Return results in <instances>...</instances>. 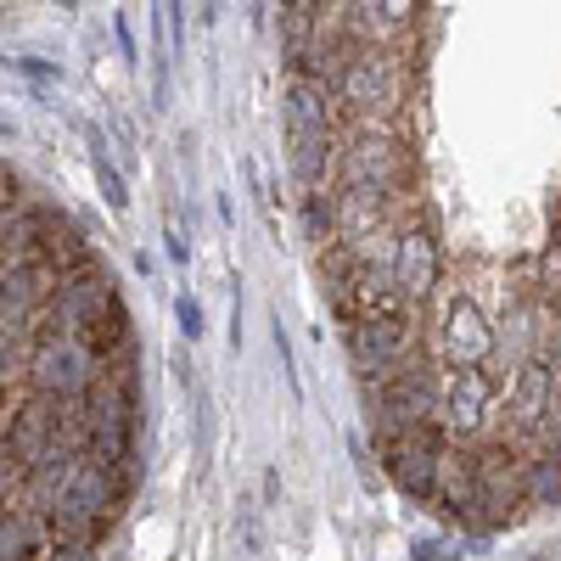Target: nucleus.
Wrapping results in <instances>:
<instances>
[{
    "label": "nucleus",
    "mask_w": 561,
    "mask_h": 561,
    "mask_svg": "<svg viewBox=\"0 0 561 561\" xmlns=\"http://www.w3.org/2000/svg\"><path fill=\"white\" fill-rule=\"evenodd\" d=\"M523 472L528 466H517V449L511 444H478L460 466V494L449 511L466 523H483V528L505 523L511 505L523 500Z\"/></svg>",
    "instance_id": "nucleus-1"
},
{
    "label": "nucleus",
    "mask_w": 561,
    "mask_h": 561,
    "mask_svg": "<svg viewBox=\"0 0 561 561\" xmlns=\"http://www.w3.org/2000/svg\"><path fill=\"white\" fill-rule=\"evenodd\" d=\"M107 377V359L96 348H84L79 337L57 332V337H39L34 359H28V388L34 399H51V404H79L90 388Z\"/></svg>",
    "instance_id": "nucleus-2"
},
{
    "label": "nucleus",
    "mask_w": 561,
    "mask_h": 561,
    "mask_svg": "<svg viewBox=\"0 0 561 561\" xmlns=\"http://www.w3.org/2000/svg\"><path fill=\"white\" fill-rule=\"evenodd\" d=\"M410 314H348V354L354 365L365 370V377L388 382L393 370L410 365Z\"/></svg>",
    "instance_id": "nucleus-3"
},
{
    "label": "nucleus",
    "mask_w": 561,
    "mask_h": 561,
    "mask_svg": "<svg viewBox=\"0 0 561 561\" xmlns=\"http://www.w3.org/2000/svg\"><path fill=\"white\" fill-rule=\"evenodd\" d=\"M377 415H382V433L388 438H404L415 427H427V421H438V388L427 370H393V377L377 388Z\"/></svg>",
    "instance_id": "nucleus-4"
},
{
    "label": "nucleus",
    "mask_w": 561,
    "mask_h": 561,
    "mask_svg": "<svg viewBox=\"0 0 561 561\" xmlns=\"http://www.w3.org/2000/svg\"><path fill=\"white\" fill-rule=\"evenodd\" d=\"M287 124H293V147H298V174L314 185L325 174V147H332V107H325L320 84H293Z\"/></svg>",
    "instance_id": "nucleus-5"
},
{
    "label": "nucleus",
    "mask_w": 561,
    "mask_h": 561,
    "mask_svg": "<svg viewBox=\"0 0 561 561\" xmlns=\"http://www.w3.org/2000/svg\"><path fill=\"white\" fill-rule=\"evenodd\" d=\"M500 348V332L489 325V314L472 304V298H449L444 309V354H449V370H483Z\"/></svg>",
    "instance_id": "nucleus-6"
},
{
    "label": "nucleus",
    "mask_w": 561,
    "mask_h": 561,
    "mask_svg": "<svg viewBox=\"0 0 561 561\" xmlns=\"http://www.w3.org/2000/svg\"><path fill=\"white\" fill-rule=\"evenodd\" d=\"M57 444H62V404L34 399V404H18L7 415V466H18V472L39 466Z\"/></svg>",
    "instance_id": "nucleus-7"
},
{
    "label": "nucleus",
    "mask_w": 561,
    "mask_h": 561,
    "mask_svg": "<svg viewBox=\"0 0 561 561\" xmlns=\"http://www.w3.org/2000/svg\"><path fill=\"white\" fill-rule=\"evenodd\" d=\"M494 404V382H489V365L483 370H449V382L438 393V421L449 438H472L483 427V415Z\"/></svg>",
    "instance_id": "nucleus-8"
},
{
    "label": "nucleus",
    "mask_w": 561,
    "mask_h": 561,
    "mask_svg": "<svg viewBox=\"0 0 561 561\" xmlns=\"http://www.w3.org/2000/svg\"><path fill=\"white\" fill-rule=\"evenodd\" d=\"M337 180L348 197H382L393 185V140L388 135H354L343 147V163H337Z\"/></svg>",
    "instance_id": "nucleus-9"
},
{
    "label": "nucleus",
    "mask_w": 561,
    "mask_h": 561,
    "mask_svg": "<svg viewBox=\"0 0 561 561\" xmlns=\"http://www.w3.org/2000/svg\"><path fill=\"white\" fill-rule=\"evenodd\" d=\"M388 275L404 287L410 304L433 298L438 275H444V253H438V237H433L427 225H410L404 237H399V248H393V270H388Z\"/></svg>",
    "instance_id": "nucleus-10"
},
{
    "label": "nucleus",
    "mask_w": 561,
    "mask_h": 561,
    "mask_svg": "<svg viewBox=\"0 0 561 561\" xmlns=\"http://www.w3.org/2000/svg\"><path fill=\"white\" fill-rule=\"evenodd\" d=\"M556 377L561 365L556 359H523V370L511 377V421H517L523 433H539L550 421V404H556Z\"/></svg>",
    "instance_id": "nucleus-11"
},
{
    "label": "nucleus",
    "mask_w": 561,
    "mask_h": 561,
    "mask_svg": "<svg viewBox=\"0 0 561 561\" xmlns=\"http://www.w3.org/2000/svg\"><path fill=\"white\" fill-rule=\"evenodd\" d=\"M90 169H96L102 203H107L113 214H129V180H124V169L113 163V147H107L102 129H90Z\"/></svg>",
    "instance_id": "nucleus-12"
},
{
    "label": "nucleus",
    "mask_w": 561,
    "mask_h": 561,
    "mask_svg": "<svg viewBox=\"0 0 561 561\" xmlns=\"http://www.w3.org/2000/svg\"><path fill=\"white\" fill-rule=\"evenodd\" d=\"M343 102H354V107H365V102H382V90H388V79H382V62L377 57H348V68H343Z\"/></svg>",
    "instance_id": "nucleus-13"
},
{
    "label": "nucleus",
    "mask_w": 561,
    "mask_h": 561,
    "mask_svg": "<svg viewBox=\"0 0 561 561\" xmlns=\"http://www.w3.org/2000/svg\"><path fill=\"white\" fill-rule=\"evenodd\" d=\"M523 500L528 505H561V455H534L523 472Z\"/></svg>",
    "instance_id": "nucleus-14"
},
{
    "label": "nucleus",
    "mask_w": 561,
    "mask_h": 561,
    "mask_svg": "<svg viewBox=\"0 0 561 561\" xmlns=\"http://www.w3.org/2000/svg\"><path fill=\"white\" fill-rule=\"evenodd\" d=\"M270 348L280 359V377H287V393L304 399V377H298V354H293V332H287V320H280V309L270 314Z\"/></svg>",
    "instance_id": "nucleus-15"
},
{
    "label": "nucleus",
    "mask_w": 561,
    "mask_h": 561,
    "mask_svg": "<svg viewBox=\"0 0 561 561\" xmlns=\"http://www.w3.org/2000/svg\"><path fill=\"white\" fill-rule=\"evenodd\" d=\"M174 325H180V337H185V343H203L208 314H203V304H197L192 293H180V298H174Z\"/></svg>",
    "instance_id": "nucleus-16"
},
{
    "label": "nucleus",
    "mask_w": 561,
    "mask_h": 561,
    "mask_svg": "<svg viewBox=\"0 0 561 561\" xmlns=\"http://www.w3.org/2000/svg\"><path fill=\"white\" fill-rule=\"evenodd\" d=\"M332 219H337V208H332V197H325V192H309L304 197V230H309V237H325Z\"/></svg>",
    "instance_id": "nucleus-17"
},
{
    "label": "nucleus",
    "mask_w": 561,
    "mask_h": 561,
    "mask_svg": "<svg viewBox=\"0 0 561 561\" xmlns=\"http://www.w3.org/2000/svg\"><path fill=\"white\" fill-rule=\"evenodd\" d=\"M163 23H169V51L185 57V0H163Z\"/></svg>",
    "instance_id": "nucleus-18"
},
{
    "label": "nucleus",
    "mask_w": 561,
    "mask_h": 561,
    "mask_svg": "<svg viewBox=\"0 0 561 561\" xmlns=\"http://www.w3.org/2000/svg\"><path fill=\"white\" fill-rule=\"evenodd\" d=\"M163 253H169V264H174V270L192 264V242H185V230H180V225H169V230H163Z\"/></svg>",
    "instance_id": "nucleus-19"
},
{
    "label": "nucleus",
    "mask_w": 561,
    "mask_h": 561,
    "mask_svg": "<svg viewBox=\"0 0 561 561\" xmlns=\"http://www.w3.org/2000/svg\"><path fill=\"white\" fill-rule=\"evenodd\" d=\"M410 561H460V550H455L449 539H421V545L410 550Z\"/></svg>",
    "instance_id": "nucleus-20"
},
{
    "label": "nucleus",
    "mask_w": 561,
    "mask_h": 561,
    "mask_svg": "<svg viewBox=\"0 0 561 561\" xmlns=\"http://www.w3.org/2000/svg\"><path fill=\"white\" fill-rule=\"evenodd\" d=\"M12 68H18L23 79H34V84H62L57 68H45V62H34V57H12Z\"/></svg>",
    "instance_id": "nucleus-21"
},
{
    "label": "nucleus",
    "mask_w": 561,
    "mask_h": 561,
    "mask_svg": "<svg viewBox=\"0 0 561 561\" xmlns=\"http://www.w3.org/2000/svg\"><path fill=\"white\" fill-rule=\"evenodd\" d=\"M113 34H118V51H124V62L135 68V62H140V45H135V28H129V18H124V12L113 18Z\"/></svg>",
    "instance_id": "nucleus-22"
},
{
    "label": "nucleus",
    "mask_w": 561,
    "mask_h": 561,
    "mask_svg": "<svg viewBox=\"0 0 561 561\" xmlns=\"http://www.w3.org/2000/svg\"><path fill=\"white\" fill-rule=\"evenodd\" d=\"M135 270H140V275H147V280H158V259H152L147 248H140V253H135Z\"/></svg>",
    "instance_id": "nucleus-23"
},
{
    "label": "nucleus",
    "mask_w": 561,
    "mask_h": 561,
    "mask_svg": "<svg viewBox=\"0 0 561 561\" xmlns=\"http://www.w3.org/2000/svg\"><path fill=\"white\" fill-rule=\"evenodd\" d=\"M264 500H270V505L280 500V472H275V466H270V472H264Z\"/></svg>",
    "instance_id": "nucleus-24"
},
{
    "label": "nucleus",
    "mask_w": 561,
    "mask_h": 561,
    "mask_svg": "<svg viewBox=\"0 0 561 561\" xmlns=\"http://www.w3.org/2000/svg\"><path fill=\"white\" fill-rule=\"evenodd\" d=\"M550 359H556V365H561V325H556V354H550Z\"/></svg>",
    "instance_id": "nucleus-25"
},
{
    "label": "nucleus",
    "mask_w": 561,
    "mask_h": 561,
    "mask_svg": "<svg viewBox=\"0 0 561 561\" xmlns=\"http://www.w3.org/2000/svg\"><path fill=\"white\" fill-rule=\"evenodd\" d=\"M280 7H287V12H298V7H304V0H280Z\"/></svg>",
    "instance_id": "nucleus-26"
}]
</instances>
